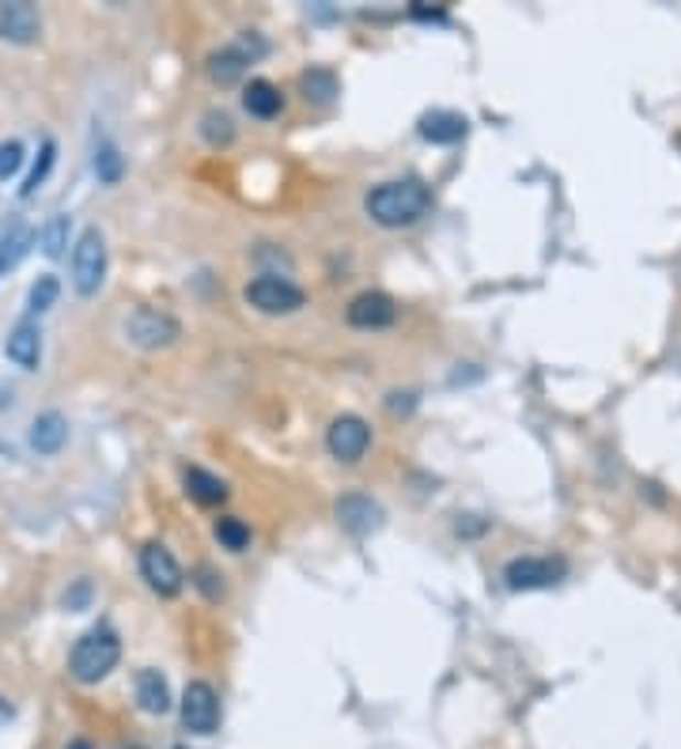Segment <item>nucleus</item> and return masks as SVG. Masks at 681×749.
Instances as JSON below:
<instances>
[{"label": "nucleus", "mask_w": 681, "mask_h": 749, "mask_svg": "<svg viewBox=\"0 0 681 749\" xmlns=\"http://www.w3.org/2000/svg\"><path fill=\"white\" fill-rule=\"evenodd\" d=\"M68 749H91V742H84V738H76V742L68 746Z\"/></svg>", "instance_id": "obj_31"}, {"label": "nucleus", "mask_w": 681, "mask_h": 749, "mask_svg": "<svg viewBox=\"0 0 681 749\" xmlns=\"http://www.w3.org/2000/svg\"><path fill=\"white\" fill-rule=\"evenodd\" d=\"M242 107H247L250 118H277L284 107V95L269 80H250L247 91H242Z\"/></svg>", "instance_id": "obj_18"}, {"label": "nucleus", "mask_w": 681, "mask_h": 749, "mask_svg": "<svg viewBox=\"0 0 681 749\" xmlns=\"http://www.w3.org/2000/svg\"><path fill=\"white\" fill-rule=\"evenodd\" d=\"M469 133V121L454 110H432L421 118V137L428 144H458Z\"/></svg>", "instance_id": "obj_16"}, {"label": "nucleus", "mask_w": 681, "mask_h": 749, "mask_svg": "<svg viewBox=\"0 0 681 749\" xmlns=\"http://www.w3.org/2000/svg\"><path fill=\"white\" fill-rule=\"evenodd\" d=\"M42 34V15L31 0H8L0 4V39L12 46H31Z\"/></svg>", "instance_id": "obj_11"}, {"label": "nucleus", "mask_w": 681, "mask_h": 749, "mask_svg": "<svg viewBox=\"0 0 681 749\" xmlns=\"http://www.w3.org/2000/svg\"><path fill=\"white\" fill-rule=\"evenodd\" d=\"M121 659V640L114 629H91L76 640L73 655H68V674L80 685H99L102 677L118 666Z\"/></svg>", "instance_id": "obj_2"}, {"label": "nucleus", "mask_w": 681, "mask_h": 749, "mask_svg": "<svg viewBox=\"0 0 681 749\" xmlns=\"http://www.w3.org/2000/svg\"><path fill=\"white\" fill-rule=\"evenodd\" d=\"M87 595H91V587H87V583H80V587H76L73 595H65V606H68V609H84Z\"/></svg>", "instance_id": "obj_29"}, {"label": "nucleus", "mask_w": 681, "mask_h": 749, "mask_svg": "<svg viewBox=\"0 0 681 749\" xmlns=\"http://www.w3.org/2000/svg\"><path fill=\"white\" fill-rule=\"evenodd\" d=\"M57 295H61L57 276H39V281L31 284V295H28L31 315H42V311H50L57 303Z\"/></svg>", "instance_id": "obj_25"}, {"label": "nucleus", "mask_w": 681, "mask_h": 749, "mask_svg": "<svg viewBox=\"0 0 681 749\" xmlns=\"http://www.w3.org/2000/svg\"><path fill=\"white\" fill-rule=\"evenodd\" d=\"M39 242H42V254L46 258H61L68 247V216H54V220L46 224V228L39 231Z\"/></svg>", "instance_id": "obj_23"}, {"label": "nucleus", "mask_w": 681, "mask_h": 749, "mask_svg": "<svg viewBox=\"0 0 681 749\" xmlns=\"http://www.w3.org/2000/svg\"><path fill=\"white\" fill-rule=\"evenodd\" d=\"M68 439V421L57 413V409H50V413H39L31 424V447L39 451V455H57L61 447H65Z\"/></svg>", "instance_id": "obj_15"}, {"label": "nucleus", "mask_w": 681, "mask_h": 749, "mask_svg": "<svg viewBox=\"0 0 681 749\" xmlns=\"http://www.w3.org/2000/svg\"><path fill=\"white\" fill-rule=\"evenodd\" d=\"M107 281V239L99 228H84L73 247V289L76 295H95Z\"/></svg>", "instance_id": "obj_3"}, {"label": "nucleus", "mask_w": 681, "mask_h": 749, "mask_svg": "<svg viewBox=\"0 0 681 749\" xmlns=\"http://www.w3.org/2000/svg\"><path fill=\"white\" fill-rule=\"evenodd\" d=\"M382 519H387V515H382V508L364 492H348V496H340V500H337V522L356 538L375 534V530L382 527Z\"/></svg>", "instance_id": "obj_13"}, {"label": "nucleus", "mask_w": 681, "mask_h": 749, "mask_svg": "<svg viewBox=\"0 0 681 749\" xmlns=\"http://www.w3.org/2000/svg\"><path fill=\"white\" fill-rule=\"evenodd\" d=\"M186 492L194 496L197 503H205V508H216V503L227 500V485L216 474L201 469V466H190L186 469Z\"/></svg>", "instance_id": "obj_19"}, {"label": "nucleus", "mask_w": 681, "mask_h": 749, "mask_svg": "<svg viewBox=\"0 0 681 749\" xmlns=\"http://www.w3.org/2000/svg\"><path fill=\"white\" fill-rule=\"evenodd\" d=\"M326 447H329V455H334L337 462H360L364 455H368V447H371V428H368V421L364 416H353V413H345V416H337L334 424H329V432H326Z\"/></svg>", "instance_id": "obj_10"}, {"label": "nucleus", "mask_w": 681, "mask_h": 749, "mask_svg": "<svg viewBox=\"0 0 681 749\" xmlns=\"http://www.w3.org/2000/svg\"><path fill=\"white\" fill-rule=\"evenodd\" d=\"M247 303L258 307L261 315H295V311L307 307V295L303 289H295L292 281L273 273H261L247 284Z\"/></svg>", "instance_id": "obj_5"}, {"label": "nucleus", "mask_w": 681, "mask_h": 749, "mask_svg": "<svg viewBox=\"0 0 681 749\" xmlns=\"http://www.w3.org/2000/svg\"><path fill=\"white\" fill-rule=\"evenodd\" d=\"M568 572L564 561H553V556H515V561L504 568V583L511 590H545L553 583H561Z\"/></svg>", "instance_id": "obj_8"}, {"label": "nucleus", "mask_w": 681, "mask_h": 749, "mask_svg": "<svg viewBox=\"0 0 681 749\" xmlns=\"http://www.w3.org/2000/svg\"><path fill=\"white\" fill-rule=\"evenodd\" d=\"M137 701H141V708L148 712V716H163V712H171L167 677H163L160 670H141V674H137Z\"/></svg>", "instance_id": "obj_17"}, {"label": "nucleus", "mask_w": 681, "mask_h": 749, "mask_svg": "<svg viewBox=\"0 0 681 749\" xmlns=\"http://www.w3.org/2000/svg\"><path fill=\"white\" fill-rule=\"evenodd\" d=\"M348 326L356 329H387L398 322V303L387 292H360L345 311Z\"/></svg>", "instance_id": "obj_12"}, {"label": "nucleus", "mask_w": 681, "mask_h": 749, "mask_svg": "<svg viewBox=\"0 0 681 749\" xmlns=\"http://www.w3.org/2000/svg\"><path fill=\"white\" fill-rule=\"evenodd\" d=\"M364 208H368V216L379 228H413L432 208V189L421 178L382 182V186H375L368 194Z\"/></svg>", "instance_id": "obj_1"}, {"label": "nucleus", "mask_w": 681, "mask_h": 749, "mask_svg": "<svg viewBox=\"0 0 681 749\" xmlns=\"http://www.w3.org/2000/svg\"><path fill=\"white\" fill-rule=\"evenodd\" d=\"M126 337L144 352H160V348H171L182 337V326L174 322L167 311L155 307H137L126 322Z\"/></svg>", "instance_id": "obj_6"}, {"label": "nucleus", "mask_w": 681, "mask_h": 749, "mask_svg": "<svg viewBox=\"0 0 681 749\" xmlns=\"http://www.w3.org/2000/svg\"><path fill=\"white\" fill-rule=\"evenodd\" d=\"M121 171H126V160H121V152L110 141H102L99 152H95V174H99V182L114 186V182L121 178Z\"/></svg>", "instance_id": "obj_24"}, {"label": "nucleus", "mask_w": 681, "mask_h": 749, "mask_svg": "<svg viewBox=\"0 0 681 749\" xmlns=\"http://www.w3.org/2000/svg\"><path fill=\"white\" fill-rule=\"evenodd\" d=\"M8 716H12V708H8V701H4V696H0V723H4Z\"/></svg>", "instance_id": "obj_30"}, {"label": "nucleus", "mask_w": 681, "mask_h": 749, "mask_svg": "<svg viewBox=\"0 0 681 749\" xmlns=\"http://www.w3.org/2000/svg\"><path fill=\"white\" fill-rule=\"evenodd\" d=\"M182 727L190 735H216L220 727V696L208 682H190L186 693H182Z\"/></svg>", "instance_id": "obj_7"}, {"label": "nucleus", "mask_w": 681, "mask_h": 749, "mask_svg": "<svg viewBox=\"0 0 681 749\" xmlns=\"http://www.w3.org/2000/svg\"><path fill=\"white\" fill-rule=\"evenodd\" d=\"M201 137L213 148H227L235 141V121L227 118L224 110H208V115L201 118Z\"/></svg>", "instance_id": "obj_21"}, {"label": "nucleus", "mask_w": 681, "mask_h": 749, "mask_svg": "<svg viewBox=\"0 0 681 749\" xmlns=\"http://www.w3.org/2000/svg\"><path fill=\"white\" fill-rule=\"evenodd\" d=\"M4 356L15 363V368H23V371L39 368V360H42V334H39V326H31V322H20V326L8 334Z\"/></svg>", "instance_id": "obj_14"}, {"label": "nucleus", "mask_w": 681, "mask_h": 749, "mask_svg": "<svg viewBox=\"0 0 681 749\" xmlns=\"http://www.w3.org/2000/svg\"><path fill=\"white\" fill-rule=\"evenodd\" d=\"M303 91H307V99L314 102H334L337 95V76L329 73V68H311V73H303Z\"/></svg>", "instance_id": "obj_22"}, {"label": "nucleus", "mask_w": 681, "mask_h": 749, "mask_svg": "<svg viewBox=\"0 0 681 749\" xmlns=\"http://www.w3.org/2000/svg\"><path fill=\"white\" fill-rule=\"evenodd\" d=\"M213 534H216V542L227 549V553H247V545H250V527L242 519H235V515L216 519Z\"/></svg>", "instance_id": "obj_20"}, {"label": "nucleus", "mask_w": 681, "mask_h": 749, "mask_svg": "<svg viewBox=\"0 0 681 749\" xmlns=\"http://www.w3.org/2000/svg\"><path fill=\"white\" fill-rule=\"evenodd\" d=\"M141 576L160 598H174L182 590V583H186L179 561H174V553L160 542H148L141 549Z\"/></svg>", "instance_id": "obj_9"}, {"label": "nucleus", "mask_w": 681, "mask_h": 749, "mask_svg": "<svg viewBox=\"0 0 681 749\" xmlns=\"http://www.w3.org/2000/svg\"><path fill=\"white\" fill-rule=\"evenodd\" d=\"M20 167H23V144L4 141L0 144V182H8L12 174H20Z\"/></svg>", "instance_id": "obj_27"}, {"label": "nucleus", "mask_w": 681, "mask_h": 749, "mask_svg": "<svg viewBox=\"0 0 681 749\" xmlns=\"http://www.w3.org/2000/svg\"><path fill=\"white\" fill-rule=\"evenodd\" d=\"M197 576H201V579H197V587L205 590L208 598H220V595H224V583H220V576H216L213 568H201Z\"/></svg>", "instance_id": "obj_28"}, {"label": "nucleus", "mask_w": 681, "mask_h": 749, "mask_svg": "<svg viewBox=\"0 0 681 749\" xmlns=\"http://www.w3.org/2000/svg\"><path fill=\"white\" fill-rule=\"evenodd\" d=\"M266 54H269L266 39L255 31H247L208 57V76H213L216 84H235L242 73H247V65H255V61H261Z\"/></svg>", "instance_id": "obj_4"}, {"label": "nucleus", "mask_w": 681, "mask_h": 749, "mask_svg": "<svg viewBox=\"0 0 681 749\" xmlns=\"http://www.w3.org/2000/svg\"><path fill=\"white\" fill-rule=\"evenodd\" d=\"M54 160H57V148H54V141H46V144H42L39 163H34L31 174H28V182H23V197H31L34 189H39L42 182H46V174H50V167H54Z\"/></svg>", "instance_id": "obj_26"}]
</instances>
